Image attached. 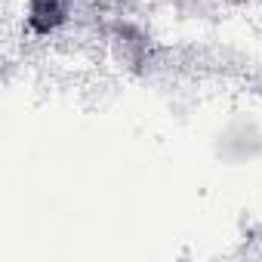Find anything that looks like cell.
Returning <instances> with one entry per match:
<instances>
[{"label": "cell", "mask_w": 262, "mask_h": 262, "mask_svg": "<svg viewBox=\"0 0 262 262\" xmlns=\"http://www.w3.org/2000/svg\"><path fill=\"white\" fill-rule=\"evenodd\" d=\"M65 10H68L65 0H31L28 25H31L37 34H50L53 28H59V25L65 22Z\"/></svg>", "instance_id": "cell-1"}]
</instances>
